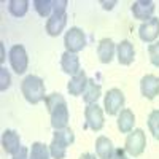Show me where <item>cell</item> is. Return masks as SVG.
Returning a JSON list of instances; mask_svg holds the SVG:
<instances>
[{"label":"cell","mask_w":159,"mask_h":159,"mask_svg":"<svg viewBox=\"0 0 159 159\" xmlns=\"http://www.w3.org/2000/svg\"><path fill=\"white\" fill-rule=\"evenodd\" d=\"M126 156H127V153H126L124 148H115V151H113L110 159H124Z\"/></svg>","instance_id":"83f0119b"},{"label":"cell","mask_w":159,"mask_h":159,"mask_svg":"<svg viewBox=\"0 0 159 159\" xmlns=\"http://www.w3.org/2000/svg\"><path fill=\"white\" fill-rule=\"evenodd\" d=\"M29 154H30V150L27 147H21L15 154L11 156V159H29Z\"/></svg>","instance_id":"4316f807"},{"label":"cell","mask_w":159,"mask_h":159,"mask_svg":"<svg viewBox=\"0 0 159 159\" xmlns=\"http://www.w3.org/2000/svg\"><path fill=\"white\" fill-rule=\"evenodd\" d=\"M100 96H102V86L96 81V80L89 78L88 88H86L84 94H83L84 103H86V105H89V103H97V100H99Z\"/></svg>","instance_id":"ffe728a7"},{"label":"cell","mask_w":159,"mask_h":159,"mask_svg":"<svg viewBox=\"0 0 159 159\" xmlns=\"http://www.w3.org/2000/svg\"><path fill=\"white\" fill-rule=\"evenodd\" d=\"M21 92L24 99L30 105H37L40 102H45L46 99V86L45 81L37 75H27L21 81Z\"/></svg>","instance_id":"7a4b0ae2"},{"label":"cell","mask_w":159,"mask_h":159,"mask_svg":"<svg viewBox=\"0 0 159 159\" xmlns=\"http://www.w3.org/2000/svg\"><path fill=\"white\" fill-rule=\"evenodd\" d=\"M73 142H75V134H73V130L70 127L54 130L52 140L48 145L51 157L52 159H64L65 156H67V148L70 147V145H73Z\"/></svg>","instance_id":"277c9868"},{"label":"cell","mask_w":159,"mask_h":159,"mask_svg":"<svg viewBox=\"0 0 159 159\" xmlns=\"http://www.w3.org/2000/svg\"><path fill=\"white\" fill-rule=\"evenodd\" d=\"M67 0H54V13L46 19V34L59 37L67 27Z\"/></svg>","instance_id":"3957f363"},{"label":"cell","mask_w":159,"mask_h":159,"mask_svg":"<svg viewBox=\"0 0 159 159\" xmlns=\"http://www.w3.org/2000/svg\"><path fill=\"white\" fill-rule=\"evenodd\" d=\"M140 92L145 99L154 100L159 96V76L148 73L140 80Z\"/></svg>","instance_id":"7c38bea8"},{"label":"cell","mask_w":159,"mask_h":159,"mask_svg":"<svg viewBox=\"0 0 159 159\" xmlns=\"http://www.w3.org/2000/svg\"><path fill=\"white\" fill-rule=\"evenodd\" d=\"M0 62H5V46H3V43H0Z\"/></svg>","instance_id":"f1b7e54d"},{"label":"cell","mask_w":159,"mask_h":159,"mask_svg":"<svg viewBox=\"0 0 159 159\" xmlns=\"http://www.w3.org/2000/svg\"><path fill=\"white\" fill-rule=\"evenodd\" d=\"M139 37L145 43H154L159 38V18H151L147 22H142L139 27Z\"/></svg>","instance_id":"8fae6325"},{"label":"cell","mask_w":159,"mask_h":159,"mask_svg":"<svg viewBox=\"0 0 159 159\" xmlns=\"http://www.w3.org/2000/svg\"><path fill=\"white\" fill-rule=\"evenodd\" d=\"M130 11L134 15L135 19L147 22L151 18H154V11H156V3L151 2V0H137V2L132 3Z\"/></svg>","instance_id":"30bf717a"},{"label":"cell","mask_w":159,"mask_h":159,"mask_svg":"<svg viewBox=\"0 0 159 159\" xmlns=\"http://www.w3.org/2000/svg\"><path fill=\"white\" fill-rule=\"evenodd\" d=\"M34 8L42 18H49L54 13V0H34Z\"/></svg>","instance_id":"603a6c76"},{"label":"cell","mask_w":159,"mask_h":159,"mask_svg":"<svg viewBox=\"0 0 159 159\" xmlns=\"http://www.w3.org/2000/svg\"><path fill=\"white\" fill-rule=\"evenodd\" d=\"M84 127L94 130V132H99L103 129L105 126V116H103V110L100 105L97 103H89L86 105L84 108Z\"/></svg>","instance_id":"9c48e42d"},{"label":"cell","mask_w":159,"mask_h":159,"mask_svg":"<svg viewBox=\"0 0 159 159\" xmlns=\"http://www.w3.org/2000/svg\"><path fill=\"white\" fill-rule=\"evenodd\" d=\"M29 159H51L49 147L43 142H34L30 147V154Z\"/></svg>","instance_id":"7402d4cb"},{"label":"cell","mask_w":159,"mask_h":159,"mask_svg":"<svg viewBox=\"0 0 159 159\" xmlns=\"http://www.w3.org/2000/svg\"><path fill=\"white\" fill-rule=\"evenodd\" d=\"M102 5H103V8L105 10H111L113 8V5H116V2H100Z\"/></svg>","instance_id":"4dcf8cb0"},{"label":"cell","mask_w":159,"mask_h":159,"mask_svg":"<svg viewBox=\"0 0 159 159\" xmlns=\"http://www.w3.org/2000/svg\"><path fill=\"white\" fill-rule=\"evenodd\" d=\"M116 56V43L111 38H102L97 45V57L102 64H110Z\"/></svg>","instance_id":"5bb4252c"},{"label":"cell","mask_w":159,"mask_h":159,"mask_svg":"<svg viewBox=\"0 0 159 159\" xmlns=\"http://www.w3.org/2000/svg\"><path fill=\"white\" fill-rule=\"evenodd\" d=\"M148 56L154 67H159V42H154L148 46Z\"/></svg>","instance_id":"d4e9b609"},{"label":"cell","mask_w":159,"mask_h":159,"mask_svg":"<svg viewBox=\"0 0 159 159\" xmlns=\"http://www.w3.org/2000/svg\"><path fill=\"white\" fill-rule=\"evenodd\" d=\"M80 159H99V157L96 154H91V153H83L80 156Z\"/></svg>","instance_id":"f546056e"},{"label":"cell","mask_w":159,"mask_h":159,"mask_svg":"<svg viewBox=\"0 0 159 159\" xmlns=\"http://www.w3.org/2000/svg\"><path fill=\"white\" fill-rule=\"evenodd\" d=\"M88 81H89V78H88V75H86L84 70L76 73L75 76H70V81L67 84L69 94L70 96H83L86 88H88Z\"/></svg>","instance_id":"e0dca14e"},{"label":"cell","mask_w":159,"mask_h":159,"mask_svg":"<svg viewBox=\"0 0 159 159\" xmlns=\"http://www.w3.org/2000/svg\"><path fill=\"white\" fill-rule=\"evenodd\" d=\"M11 84V76H10V72L2 67L0 69V91H7Z\"/></svg>","instance_id":"484cf974"},{"label":"cell","mask_w":159,"mask_h":159,"mask_svg":"<svg viewBox=\"0 0 159 159\" xmlns=\"http://www.w3.org/2000/svg\"><path fill=\"white\" fill-rule=\"evenodd\" d=\"M116 59L121 65H130L135 59V48L129 40H121L116 45Z\"/></svg>","instance_id":"4fadbf2b"},{"label":"cell","mask_w":159,"mask_h":159,"mask_svg":"<svg viewBox=\"0 0 159 159\" xmlns=\"http://www.w3.org/2000/svg\"><path fill=\"white\" fill-rule=\"evenodd\" d=\"M148 129L151 135L156 140H159V110H153L148 115Z\"/></svg>","instance_id":"cb8c5ba5"},{"label":"cell","mask_w":159,"mask_h":159,"mask_svg":"<svg viewBox=\"0 0 159 159\" xmlns=\"http://www.w3.org/2000/svg\"><path fill=\"white\" fill-rule=\"evenodd\" d=\"M45 107L49 113L52 129L59 130V129L69 127V121H70L69 105H67V102H65L62 94H59V92L48 94L46 99H45Z\"/></svg>","instance_id":"6da1fadb"},{"label":"cell","mask_w":159,"mask_h":159,"mask_svg":"<svg viewBox=\"0 0 159 159\" xmlns=\"http://www.w3.org/2000/svg\"><path fill=\"white\" fill-rule=\"evenodd\" d=\"M118 129L121 134H130L134 130V126H135V115L130 108H123L118 115Z\"/></svg>","instance_id":"ac0fdd59"},{"label":"cell","mask_w":159,"mask_h":159,"mask_svg":"<svg viewBox=\"0 0 159 159\" xmlns=\"http://www.w3.org/2000/svg\"><path fill=\"white\" fill-rule=\"evenodd\" d=\"M124 159H129V157H127V156H126V157H124Z\"/></svg>","instance_id":"1f68e13d"},{"label":"cell","mask_w":159,"mask_h":159,"mask_svg":"<svg viewBox=\"0 0 159 159\" xmlns=\"http://www.w3.org/2000/svg\"><path fill=\"white\" fill-rule=\"evenodd\" d=\"M64 46L65 51L78 54L80 51H83L86 48V35L83 29L80 27H70L64 35Z\"/></svg>","instance_id":"ba28073f"},{"label":"cell","mask_w":159,"mask_h":159,"mask_svg":"<svg viewBox=\"0 0 159 159\" xmlns=\"http://www.w3.org/2000/svg\"><path fill=\"white\" fill-rule=\"evenodd\" d=\"M22 147L21 145V137L16 130L13 129H7L2 134V148L7 154H15L19 148Z\"/></svg>","instance_id":"2e32d148"},{"label":"cell","mask_w":159,"mask_h":159,"mask_svg":"<svg viewBox=\"0 0 159 159\" xmlns=\"http://www.w3.org/2000/svg\"><path fill=\"white\" fill-rule=\"evenodd\" d=\"M145 148H147V134H145L143 129H134L130 134H127L124 150L129 156L139 157L143 154Z\"/></svg>","instance_id":"5b68a950"},{"label":"cell","mask_w":159,"mask_h":159,"mask_svg":"<svg viewBox=\"0 0 159 159\" xmlns=\"http://www.w3.org/2000/svg\"><path fill=\"white\" fill-rule=\"evenodd\" d=\"M124 103H126V96L118 88L108 89L107 94L103 96V108H105V113L110 116L119 115V111L124 108Z\"/></svg>","instance_id":"8992f818"},{"label":"cell","mask_w":159,"mask_h":159,"mask_svg":"<svg viewBox=\"0 0 159 159\" xmlns=\"http://www.w3.org/2000/svg\"><path fill=\"white\" fill-rule=\"evenodd\" d=\"M113 151H115V147H113V143L108 137H105V135L97 137V140H96V156L99 159H110Z\"/></svg>","instance_id":"d6986e66"},{"label":"cell","mask_w":159,"mask_h":159,"mask_svg":"<svg viewBox=\"0 0 159 159\" xmlns=\"http://www.w3.org/2000/svg\"><path fill=\"white\" fill-rule=\"evenodd\" d=\"M61 69L64 73H67L70 76H75L76 73L81 72V64H80V57L78 54L65 51L61 56Z\"/></svg>","instance_id":"9a60e30c"},{"label":"cell","mask_w":159,"mask_h":159,"mask_svg":"<svg viewBox=\"0 0 159 159\" xmlns=\"http://www.w3.org/2000/svg\"><path fill=\"white\" fill-rule=\"evenodd\" d=\"M8 61H10L13 72L18 75L25 73V70L29 67V56H27V51H25V48L22 45H13L10 48Z\"/></svg>","instance_id":"52a82bcc"},{"label":"cell","mask_w":159,"mask_h":159,"mask_svg":"<svg viewBox=\"0 0 159 159\" xmlns=\"http://www.w3.org/2000/svg\"><path fill=\"white\" fill-rule=\"evenodd\" d=\"M8 11L15 18H24L29 11V2L27 0H10L8 2Z\"/></svg>","instance_id":"44dd1931"}]
</instances>
